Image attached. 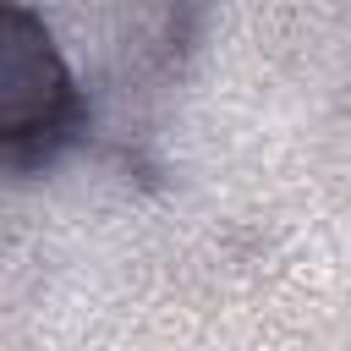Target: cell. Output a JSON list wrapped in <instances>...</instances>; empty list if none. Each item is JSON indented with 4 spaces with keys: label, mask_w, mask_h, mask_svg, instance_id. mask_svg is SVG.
<instances>
[{
    "label": "cell",
    "mask_w": 351,
    "mask_h": 351,
    "mask_svg": "<svg viewBox=\"0 0 351 351\" xmlns=\"http://www.w3.org/2000/svg\"><path fill=\"white\" fill-rule=\"evenodd\" d=\"M77 121L82 93L55 33L22 0H0V154L38 159L60 148Z\"/></svg>",
    "instance_id": "obj_1"
}]
</instances>
